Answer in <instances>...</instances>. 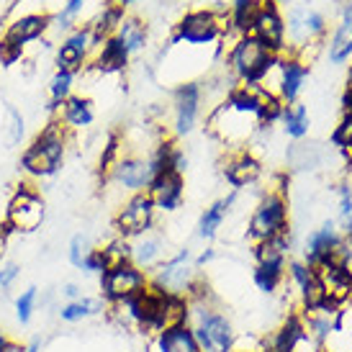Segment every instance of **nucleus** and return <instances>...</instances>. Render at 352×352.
Masks as SVG:
<instances>
[{
  "mask_svg": "<svg viewBox=\"0 0 352 352\" xmlns=\"http://www.w3.org/2000/svg\"><path fill=\"white\" fill-rule=\"evenodd\" d=\"M155 177V167H152V155H139V152H129L121 155L113 170L108 173V180L116 183L118 188L134 193H144Z\"/></svg>",
  "mask_w": 352,
  "mask_h": 352,
  "instance_id": "nucleus-13",
  "label": "nucleus"
},
{
  "mask_svg": "<svg viewBox=\"0 0 352 352\" xmlns=\"http://www.w3.org/2000/svg\"><path fill=\"white\" fill-rule=\"evenodd\" d=\"M291 232V208L283 190H265L254 204L250 221H247V239L257 245L270 236Z\"/></svg>",
  "mask_w": 352,
  "mask_h": 352,
  "instance_id": "nucleus-5",
  "label": "nucleus"
},
{
  "mask_svg": "<svg viewBox=\"0 0 352 352\" xmlns=\"http://www.w3.org/2000/svg\"><path fill=\"white\" fill-rule=\"evenodd\" d=\"M232 352H263V347H260V337H236L234 350Z\"/></svg>",
  "mask_w": 352,
  "mask_h": 352,
  "instance_id": "nucleus-41",
  "label": "nucleus"
},
{
  "mask_svg": "<svg viewBox=\"0 0 352 352\" xmlns=\"http://www.w3.org/2000/svg\"><path fill=\"white\" fill-rule=\"evenodd\" d=\"M234 201H236V193H229L226 198H219V201H214V204L206 208L204 214H201V219H198V226H196L198 239L211 242V239L219 234V229L224 226L226 216H229V211H232Z\"/></svg>",
  "mask_w": 352,
  "mask_h": 352,
  "instance_id": "nucleus-24",
  "label": "nucleus"
},
{
  "mask_svg": "<svg viewBox=\"0 0 352 352\" xmlns=\"http://www.w3.org/2000/svg\"><path fill=\"white\" fill-rule=\"evenodd\" d=\"M252 283L254 288L265 296L278 294L285 285V270H275V267H263V265H254L252 267Z\"/></svg>",
  "mask_w": 352,
  "mask_h": 352,
  "instance_id": "nucleus-31",
  "label": "nucleus"
},
{
  "mask_svg": "<svg viewBox=\"0 0 352 352\" xmlns=\"http://www.w3.org/2000/svg\"><path fill=\"white\" fill-rule=\"evenodd\" d=\"M93 247H90L88 236L85 234H75L69 239V250H67V260L72 267H82V260H85V254L90 252Z\"/></svg>",
  "mask_w": 352,
  "mask_h": 352,
  "instance_id": "nucleus-37",
  "label": "nucleus"
},
{
  "mask_svg": "<svg viewBox=\"0 0 352 352\" xmlns=\"http://www.w3.org/2000/svg\"><path fill=\"white\" fill-rule=\"evenodd\" d=\"M278 6H288V3H294V0H275Z\"/></svg>",
  "mask_w": 352,
  "mask_h": 352,
  "instance_id": "nucleus-50",
  "label": "nucleus"
},
{
  "mask_svg": "<svg viewBox=\"0 0 352 352\" xmlns=\"http://www.w3.org/2000/svg\"><path fill=\"white\" fill-rule=\"evenodd\" d=\"M332 144L340 152H350L352 149V111H342V116H340V121H337V126L332 129Z\"/></svg>",
  "mask_w": 352,
  "mask_h": 352,
  "instance_id": "nucleus-34",
  "label": "nucleus"
},
{
  "mask_svg": "<svg viewBox=\"0 0 352 352\" xmlns=\"http://www.w3.org/2000/svg\"><path fill=\"white\" fill-rule=\"evenodd\" d=\"M329 36V21L311 6H296L285 19V41H291V54L309 62V50H322Z\"/></svg>",
  "mask_w": 352,
  "mask_h": 352,
  "instance_id": "nucleus-2",
  "label": "nucleus"
},
{
  "mask_svg": "<svg viewBox=\"0 0 352 352\" xmlns=\"http://www.w3.org/2000/svg\"><path fill=\"white\" fill-rule=\"evenodd\" d=\"M283 126L285 137L291 139H303L309 134V126H311V116H309V108L303 103H291V106L283 108V116L278 121Z\"/></svg>",
  "mask_w": 352,
  "mask_h": 352,
  "instance_id": "nucleus-30",
  "label": "nucleus"
},
{
  "mask_svg": "<svg viewBox=\"0 0 352 352\" xmlns=\"http://www.w3.org/2000/svg\"><path fill=\"white\" fill-rule=\"evenodd\" d=\"M67 131L69 129L52 118L47 126L34 137L29 147L21 155V170L31 177H52L59 170L65 152H67Z\"/></svg>",
  "mask_w": 352,
  "mask_h": 352,
  "instance_id": "nucleus-1",
  "label": "nucleus"
},
{
  "mask_svg": "<svg viewBox=\"0 0 352 352\" xmlns=\"http://www.w3.org/2000/svg\"><path fill=\"white\" fill-rule=\"evenodd\" d=\"M147 352H201V344H198L190 324L186 322L167 327L160 334H155L147 344Z\"/></svg>",
  "mask_w": 352,
  "mask_h": 352,
  "instance_id": "nucleus-22",
  "label": "nucleus"
},
{
  "mask_svg": "<svg viewBox=\"0 0 352 352\" xmlns=\"http://www.w3.org/2000/svg\"><path fill=\"white\" fill-rule=\"evenodd\" d=\"M162 260H167V242L155 229L131 239V263L142 267L144 273H152Z\"/></svg>",
  "mask_w": 352,
  "mask_h": 352,
  "instance_id": "nucleus-23",
  "label": "nucleus"
},
{
  "mask_svg": "<svg viewBox=\"0 0 352 352\" xmlns=\"http://www.w3.org/2000/svg\"><path fill=\"white\" fill-rule=\"evenodd\" d=\"M103 309H108V303L100 298V296H82L78 301H67L62 309H59V319L67 324H78L85 322L90 316L100 314Z\"/></svg>",
  "mask_w": 352,
  "mask_h": 352,
  "instance_id": "nucleus-28",
  "label": "nucleus"
},
{
  "mask_svg": "<svg viewBox=\"0 0 352 352\" xmlns=\"http://www.w3.org/2000/svg\"><path fill=\"white\" fill-rule=\"evenodd\" d=\"M21 267L16 263H8L0 267V296H6L10 291V285L16 283V278H19Z\"/></svg>",
  "mask_w": 352,
  "mask_h": 352,
  "instance_id": "nucleus-40",
  "label": "nucleus"
},
{
  "mask_svg": "<svg viewBox=\"0 0 352 352\" xmlns=\"http://www.w3.org/2000/svg\"><path fill=\"white\" fill-rule=\"evenodd\" d=\"M152 204H155L157 211H165V214H173L183 206V198H186V180L180 173H173V170H162L152 177L149 188L144 190Z\"/></svg>",
  "mask_w": 352,
  "mask_h": 352,
  "instance_id": "nucleus-15",
  "label": "nucleus"
},
{
  "mask_svg": "<svg viewBox=\"0 0 352 352\" xmlns=\"http://www.w3.org/2000/svg\"><path fill=\"white\" fill-rule=\"evenodd\" d=\"M221 170H224V177L226 183L232 188H250L254 186L260 177H263V162L254 157L252 149H232L229 155H226L224 165H221Z\"/></svg>",
  "mask_w": 352,
  "mask_h": 352,
  "instance_id": "nucleus-16",
  "label": "nucleus"
},
{
  "mask_svg": "<svg viewBox=\"0 0 352 352\" xmlns=\"http://www.w3.org/2000/svg\"><path fill=\"white\" fill-rule=\"evenodd\" d=\"M113 36L126 47L129 54L142 52L147 47V23L139 19V16H124V21L118 23V29Z\"/></svg>",
  "mask_w": 352,
  "mask_h": 352,
  "instance_id": "nucleus-29",
  "label": "nucleus"
},
{
  "mask_svg": "<svg viewBox=\"0 0 352 352\" xmlns=\"http://www.w3.org/2000/svg\"><path fill=\"white\" fill-rule=\"evenodd\" d=\"M3 352H26V344L19 342V340H8V344H6Z\"/></svg>",
  "mask_w": 352,
  "mask_h": 352,
  "instance_id": "nucleus-45",
  "label": "nucleus"
},
{
  "mask_svg": "<svg viewBox=\"0 0 352 352\" xmlns=\"http://www.w3.org/2000/svg\"><path fill=\"white\" fill-rule=\"evenodd\" d=\"M44 216H47V208H44L39 190L34 186H29V183H23L8 201L6 226H8L10 232L29 234V232H36L44 224Z\"/></svg>",
  "mask_w": 352,
  "mask_h": 352,
  "instance_id": "nucleus-8",
  "label": "nucleus"
},
{
  "mask_svg": "<svg viewBox=\"0 0 352 352\" xmlns=\"http://www.w3.org/2000/svg\"><path fill=\"white\" fill-rule=\"evenodd\" d=\"M250 34H252L254 39L263 41L267 50H273L275 54H285L288 52L285 16L275 0H257L252 23H250Z\"/></svg>",
  "mask_w": 352,
  "mask_h": 352,
  "instance_id": "nucleus-9",
  "label": "nucleus"
},
{
  "mask_svg": "<svg viewBox=\"0 0 352 352\" xmlns=\"http://www.w3.org/2000/svg\"><path fill=\"white\" fill-rule=\"evenodd\" d=\"M291 252H294L291 232H283V234L270 236V239H265V242L252 245L254 265L275 267V270H285V267H288V263H291Z\"/></svg>",
  "mask_w": 352,
  "mask_h": 352,
  "instance_id": "nucleus-20",
  "label": "nucleus"
},
{
  "mask_svg": "<svg viewBox=\"0 0 352 352\" xmlns=\"http://www.w3.org/2000/svg\"><path fill=\"white\" fill-rule=\"evenodd\" d=\"M283 288H291L296 294V298H298V311H311V309H319L324 303H329L327 296H324V288H322V280H319L316 267H311L309 263H303L301 257L288 263Z\"/></svg>",
  "mask_w": 352,
  "mask_h": 352,
  "instance_id": "nucleus-10",
  "label": "nucleus"
},
{
  "mask_svg": "<svg viewBox=\"0 0 352 352\" xmlns=\"http://www.w3.org/2000/svg\"><path fill=\"white\" fill-rule=\"evenodd\" d=\"M278 57L273 50H267L263 41L254 39L252 34H245L229 47L226 52V69L232 72V78L242 85H257L267 67Z\"/></svg>",
  "mask_w": 352,
  "mask_h": 352,
  "instance_id": "nucleus-4",
  "label": "nucleus"
},
{
  "mask_svg": "<svg viewBox=\"0 0 352 352\" xmlns=\"http://www.w3.org/2000/svg\"><path fill=\"white\" fill-rule=\"evenodd\" d=\"M50 26V16H41V13H31V16H21L8 26L6 31V39L16 41V44H29V41L39 39L41 34Z\"/></svg>",
  "mask_w": 352,
  "mask_h": 352,
  "instance_id": "nucleus-26",
  "label": "nucleus"
},
{
  "mask_svg": "<svg viewBox=\"0 0 352 352\" xmlns=\"http://www.w3.org/2000/svg\"><path fill=\"white\" fill-rule=\"evenodd\" d=\"M303 334H306V327H303L301 314L291 311L285 314L283 322L278 324L273 332L260 337V347H263V352H294Z\"/></svg>",
  "mask_w": 352,
  "mask_h": 352,
  "instance_id": "nucleus-18",
  "label": "nucleus"
},
{
  "mask_svg": "<svg viewBox=\"0 0 352 352\" xmlns=\"http://www.w3.org/2000/svg\"><path fill=\"white\" fill-rule=\"evenodd\" d=\"M214 257H216V250L214 247H206L204 252L198 254V257H193V265H196V270H204L208 263H214Z\"/></svg>",
  "mask_w": 352,
  "mask_h": 352,
  "instance_id": "nucleus-43",
  "label": "nucleus"
},
{
  "mask_svg": "<svg viewBox=\"0 0 352 352\" xmlns=\"http://www.w3.org/2000/svg\"><path fill=\"white\" fill-rule=\"evenodd\" d=\"M316 273H319L327 301L344 306V301L352 296V263H347V260H329V263L319 265Z\"/></svg>",
  "mask_w": 352,
  "mask_h": 352,
  "instance_id": "nucleus-17",
  "label": "nucleus"
},
{
  "mask_svg": "<svg viewBox=\"0 0 352 352\" xmlns=\"http://www.w3.org/2000/svg\"><path fill=\"white\" fill-rule=\"evenodd\" d=\"M0 134H3V142L8 144V147H16L23 137V118L16 108H8L6 111V121H3V129H0Z\"/></svg>",
  "mask_w": 352,
  "mask_h": 352,
  "instance_id": "nucleus-35",
  "label": "nucleus"
},
{
  "mask_svg": "<svg viewBox=\"0 0 352 352\" xmlns=\"http://www.w3.org/2000/svg\"><path fill=\"white\" fill-rule=\"evenodd\" d=\"M342 316L352 324V296L347 298V301H344V306H342Z\"/></svg>",
  "mask_w": 352,
  "mask_h": 352,
  "instance_id": "nucleus-46",
  "label": "nucleus"
},
{
  "mask_svg": "<svg viewBox=\"0 0 352 352\" xmlns=\"http://www.w3.org/2000/svg\"><path fill=\"white\" fill-rule=\"evenodd\" d=\"M100 252H103V257H106L108 265L129 263V260H131V239L116 234L113 239H108L106 245L100 247Z\"/></svg>",
  "mask_w": 352,
  "mask_h": 352,
  "instance_id": "nucleus-33",
  "label": "nucleus"
},
{
  "mask_svg": "<svg viewBox=\"0 0 352 352\" xmlns=\"http://www.w3.org/2000/svg\"><path fill=\"white\" fill-rule=\"evenodd\" d=\"M111 39V36H108ZM106 39H98L96 34H93V29H80L75 31L72 36H69L62 47H59L57 52V67L65 69V72H80L82 69V65L88 62L90 54H96V50H98L100 44H103Z\"/></svg>",
  "mask_w": 352,
  "mask_h": 352,
  "instance_id": "nucleus-14",
  "label": "nucleus"
},
{
  "mask_svg": "<svg viewBox=\"0 0 352 352\" xmlns=\"http://www.w3.org/2000/svg\"><path fill=\"white\" fill-rule=\"evenodd\" d=\"M82 6H85V0H67V6H65V10H62L59 21H65V23H67L69 19H75Z\"/></svg>",
  "mask_w": 352,
  "mask_h": 352,
  "instance_id": "nucleus-42",
  "label": "nucleus"
},
{
  "mask_svg": "<svg viewBox=\"0 0 352 352\" xmlns=\"http://www.w3.org/2000/svg\"><path fill=\"white\" fill-rule=\"evenodd\" d=\"M57 118L65 124L67 129H85L93 124V103L88 98H82V96H69L62 108L57 111Z\"/></svg>",
  "mask_w": 352,
  "mask_h": 352,
  "instance_id": "nucleus-27",
  "label": "nucleus"
},
{
  "mask_svg": "<svg viewBox=\"0 0 352 352\" xmlns=\"http://www.w3.org/2000/svg\"><path fill=\"white\" fill-rule=\"evenodd\" d=\"M232 26L229 21V8L226 10H211V8H196L188 10L183 19L175 23L173 39L170 44H186V47H208L221 41L226 31Z\"/></svg>",
  "mask_w": 352,
  "mask_h": 352,
  "instance_id": "nucleus-3",
  "label": "nucleus"
},
{
  "mask_svg": "<svg viewBox=\"0 0 352 352\" xmlns=\"http://www.w3.org/2000/svg\"><path fill=\"white\" fill-rule=\"evenodd\" d=\"M8 340H10L8 334H6V332H3V329H0V352L6 350V344H8Z\"/></svg>",
  "mask_w": 352,
  "mask_h": 352,
  "instance_id": "nucleus-48",
  "label": "nucleus"
},
{
  "mask_svg": "<svg viewBox=\"0 0 352 352\" xmlns=\"http://www.w3.org/2000/svg\"><path fill=\"white\" fill-rule=\"evenodd\" d=\"M347 82H352V65H350V75H347Z\"/></svg>",
  "mask_w": 352,
  "mask_h": 352,
  "instance_id": "nucleus-52",
  "label": "nucleus"
},
{
  "mask_svg": "<svg viewBox=\"0 0 352 352\" xmlns=\"http://www.w3.org/2000/svg\"><path fill=\"white\" fill-rule=\"evenodd\" d=\"M72 80H75V75L72 72H65V69H57V75L52 78L50 82V108L57 113L59 108H62V103L72 96Z\"/></svg>",
  "mask_w": 352,
  "mask_h": 352,
  "instance_id": "nucleus-32",
  "label": "nucleus"
},
{
  "mask_svg": "<svg viewBox=\"0 0 352 352\" xmlns=\"http://www.w3.org/2000/svg\"><path fill=\"white\" fill-rule=\"evenodd\" d=\"M98 280H100V298L106 303H121L149 288V273L137 267L131 260L129 263L108 265Z\"/></svg>",
  "mask_w": 352,
  "mask_h": 352,
  "instance_id": "nucleus-6",
  "label": "nucleus"
},
{
  "mask_svg": "<svg viewBox=\"0 0 352 352\" xmlns=\"http://www.w3.org/2000/svg\"><path fill=\"white\" fill-rule=\"evenodd\" d=\"M129 57H131V54L126 52V47H124L116 36H111V39H106L98 50H96L93 65H96V69L103 72V75H118V72L126 69Z\"/></svg>",
  "mask_w": 352,
  "mask_h": 352,
  "instance_id": "nucleus-25",
  "label": "nucleus"
},
{
  "mask_svg": "<svg viewBox=\"0 0 352 352\" xmlns=\"http://www.w3.org/2000/svg\"><path fill=\"white\" fill-rule=\"evenodd\" d=\"M62 296H65L67 301H78V298H82V288H80L78 283H65L62 285Z\"/></svg>",
  "mask_w": 352,
  "mask_h": 352,
  "instance_id": "nucleus-44",
  "label": "nucleus"
},
{
  "mask_svg": "<svg viewBox=\"0 0 352 352\" xmlns=\"http://www.w3.org/2000/svg\"><path fill=\"white\" fill-rule=\"evenodd\" d=\"M309 80V62H303L296 54H283L280 62V88H278V98L283 100L285 106L298 103L303 85Z\"/></svg>",
  "mask_w": 352,
  "mask_h": 352,
  "instance_id": "nucleus-19",
  "label": "nucleus"
},
{
  "mask_svg": "<svg viewBox=\"0 0 352 352\" xmlns=\"http://www.w3.org/2000/svg\"><path fill=\"white\" fill-rule=\"evenodd\" d=\"M327 57L332 65H344L352 59V0L344 3L340 21L334 26L332 36H327Z\"/></svg>",
  "mask_w": 352,
  "mask_h": 352,
  "instance_id": "nucleus-21",
  "label": "nucleus"
},
{
  "mask_svg": "<svg viewBox=\"0 0 352 352\" xmlns=\"http://www.w3.org/2000/svg\"><path fill=\"white\" fill-rule=\"evenodd\" d=\"M26 352H41V342H39V340H34L31 344H26Z\"/></svg>",
  "mask_w": 352,
  "mask_h": 352,
  "instance_id": "nucleus-47",
  "label": "nucleus"
},
{
  "mask_svg": "<svg viewBox=\"0 0 352 352\" xmlns=\"http://www.w3.org/2000/svg\"><path fill=\"white\" fill-rule=\"evenodd\" d=\"M347 165H350V170H352V149L347 152Z\"/></svg>",
  "mask_w": 352,
  "mask_h": 352,
  "instance_id": "nucleus-51",
  "label": "nucleus"
},
{
  "mask_svg": "<svg viewBox=\"0 0 352 352\" xmlns=\"http://www.w3.org/2000/svg\"><path fill=\"white\" fill-rule=\"evenodd\" d=\"M108 267L106 257H103V252H100V247H93L88 254H85V260H82V267L80 270H85L88 275H103V270Z\"/></svg>",
  "mask_w": 352,
  "mask_h": 352,
  "instance_id": "nucleus-38",
  "label": "nucleus"
},
{
  "mask_svg": "<svg viewBox=\"0 0 352 352\" xmlns=\"http://www.w3.org/2000/svg\"><path fill=\"white\" fill-rule=\"evenodd\" d=\"M157 224V208L147 193H134L126 198V204L118 208L116 219H113V229L116 234L134 239L152 232Z\"/></svg>",
  "mask_w": 352,
  "mask_h": 352,
  "instance_id": "nucleus-11",
  "label": "nucleus"
},
{
  "mask_svg": "<svg viewBox=\"0 0 352 352\" xmlns=\"http://www.w3.org/2000/svg\"><path fill=\"white\" fill-rule=\"evenodd\" d=\"M36 303H39V288H26L23 294L16 298V319H19V324H26L31 322V316H34V311H36Z\"/></svg>",
  "mask_w": 352,
  "mask_h": 352,
  "instance_id": "nucleus-36",
  "label": "nucleus"
},
{
  "mask_svg": "<svg viewBox=\"0 0 352 352\" xmlns=\"http://www.w3.org/2000/svg\"><path fill=\"white\" fill-rule=\"evenodd\" d=\"M198 275L201 270H196V265H193V254L188 247H183V250H177V254L162 260L149 273V285H155L157 291H165V294L186 296Z\"/></svg>",
  "mask_w": 352,
  "mask_h": 352,
  "instance_id": "nucleus-7",
  "label": "nucleus"
},
{
  "mask_svg": "<svg viewBox=\"0 0 352 352\" xmlns=\"http://www.w3.org/2000/svg\"><path fill=\"white\" fill-rule=\"evenodd\" d=\"M204 111V85L186 80L173 88V131L177 137H186L196 129Z\"/></svg>",
  "mask_w": 352,
  "mask_h": 352,
  "instance_id": "nucleus-12",
  "label": "nucleus"
},
{
  "mask_svg": "<svg viewBox=\"0 0 352 352\" xmlns=\"http://www.w3.org/2000/svg\"><path fill=\"white\" fill-rule=\"evenodd\" d=\"M21 54H23V47H21V44L6 39V36L0 39V65H3V67L16 65V62L21 59Z\"/></svg>",
  "mask_w": 352,
  "mask_h": 352,
  "instance_id": "nucleus-39",
  "label": "nucleus"
},
{
  "mask_svg": "<svg viewBox=\"0 0 352 352\" xmlns=\"http://www.w3.org/2000/svg\"><path fill=\"white\" fill-rule=\"evenodd\" d=\"M113 3H118L121 8H126V6H131V3H137V0H113Z\"/></svg>",
  "mask_w": 352,
  "mask_h": 352,
  "instance_id": "nucleus-49",
  "label": "nucleus"
}]
</instances>
